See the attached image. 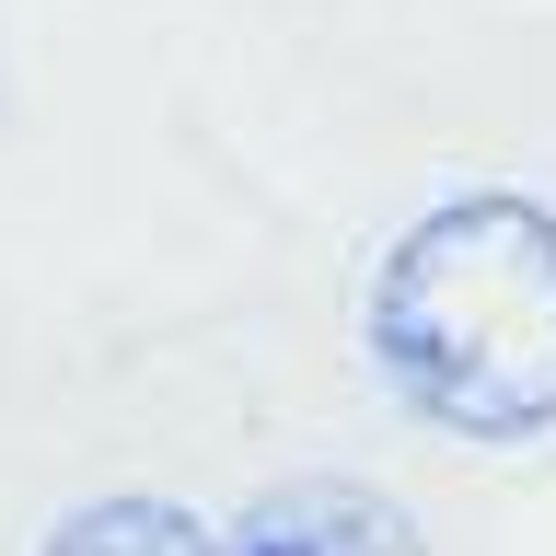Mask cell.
Masks as SVG:
<instances>
[{
	"label": "cell",
	"instance_id": "cell-1",
	"mask_svg": "<svg viewBox=\"0 0 556 556\" xmlns=\"http://www.w3.org/2000/svg\"><path fill=\"white\" fill-rule=\"evenodd\" d=\"M371 359L441 441L521 452L556 429V208L521 186L429 198L382 243Z\"/></svg>",
	"mask_w": 556,
	"mask_h": 556
},
{
	"label": "cell",
	"instance_id": "cell-2",
	"mask_svg": "<svg viewBox=\"0 0 556 556\" xmlns=\"http://www.w3.org/2000/svg\"><path fill=\"white\" fill-rule=\"evenodd\" d=\"M220 556H429L417 521L359 476H290L220 533Z\"/></svg>",
	"mask_w": 556,
	"mask_h": 556
},
{
	"label": "cell",
	"instance_id": "cell-3",
	"mask_svg": "<svg viewBox=\"0 0 556 556\" xmlns=\"http://www.w3.org/2000/svg\"><path fill=\"white\" fill-rule=\"evenodd\" d=\"M35 556H220V533H208L198 510L128 486V498H81V510H59Z\"/></svg>",
	"mask_w": 556,
	"mask_h": 556
}]
</instances>
